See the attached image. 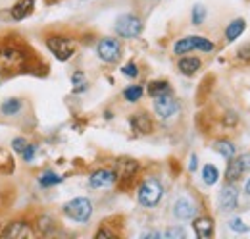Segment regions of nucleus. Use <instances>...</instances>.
<instances>
[{
  "label": "nucleus",
  "mask_w": 250,
  "mask_h": 239,
  "mask_svg": "<svg viewBox=\"0 0 250 239\" xmlns=\"http://www.w3.org/2000/svg\"><path fill=\"white\" fill-rule=\"evenodd\" d=\"M25 52L16 47H2L0 48V72L2 73H16L25 66Z\"/></svg>",
  "instance_id": "1"
},
{
  "label": "nucleus",
  "mask_w": 250,
  "mask_h": 239,
  "mask_svg": "<svg viewBox=\"0 0 250 239\" xmlns=\"http://www.w3.org/2000/svg\"><path fill=\"white\" fill-rule=\"evenodd\" d=\"M162 195H164L162 183L158 179H152V178L143 181V185L139 187V193H137L139 203L143 207H156L158 203H160V199H162Z\"/></svg>",
  "instance_id": "2"
},
{
  "label": "nucleus",
  "mask_w": 250,
  "mask_h": 239,
  "mask_svg": "<svg viewBox=\"0 0 250 239\" xmlns=\"http://www.w3.org/2000/svg\"><path fill=\"white\" fill-rule=\"evenodd\" d=\"M65 216H69L71 220L75 222H89V218L93 216V203L85 197H77L73 201H69L65 207H63Z\"/></svg>",
  "instance_id": "3"
},
{
  "label": "nucleus",
  "mask_w": 250,
  "mask_h": 239,
  "mask_svg": "<svg viewBox=\"0 0 250 239\" xmlns=\"http://www.w3.org/2000/svg\"><path fill=\"white\" fill-rule=\"evenodd\" d=\"M175 54H187L190 50H202V52H210L214 50V43H210L208 39L204 37H198V35H192V37H185V39H179L173 47Z\"/></svg>",
  "instance_id": "4"
},
{
  "label": "nucleus",
  "mask_w": 250,
  "mask_h": 239,
  "mask_svg": "<svg viewBox=\"0 0 250 239\" xmlns=\"http://www.w3.org/2000/svg\"><path fill=\"white\" fill-rule=\"evenodd\" d=\"M141 31H143V22H141V18H137L133 14H124L116 20V33L120 37L133 39V37H139Z\"/></svg>",
  "instance_id": "5"
},
{
  "label": "nucleus",
  "mask_w": 250,
  "mask_h": 239,
  "mask_svg": "<svg viewBox=\"0 0 250 239\" xmlns=\"http://www.w3.org/2000/svg\"><path fill=\"white\" fill-rule=\"evenodd\" d=\"M46 47H48V50L60 60V62L69 60L73 56V50H75V45H73L71 39H67V37H58V35H56V37H48V39H46Z\"/></svg>",
  "instance_id": "6"
},
{
  "label": "nucleus",
  "mask_w": 250,
  "mask_h": 239,
  "mask_svg": "<svg viewBox=\"0 0 250 239\" xmlns=\"http://www.w3.org/2000/svg\"><path fill=\"white\" fill-rule=\"evenodd\" d=\"M96 54L98 58L106 64H114L116 60L120 58L122 54V47H120V41L118 39H102L96 47Z\"/></svg>",
  "instance_id": "7"
},
{
  "label": "nucleus",
  "mask_w": 250,
  "mask_h": 239,
  "mask_svg": "<svg viewBox=\"0 0 250 239\" xmlns=\"http://www.w3.org/2000/svg\"><path fill=\"white\" fill-rule=\"evenodd\" d=\"M177 100L169 95V93H166V95H160V96H154V110H156V114L160 118L167 120L171 118L175 112H177Z\"/></svg>",
  "instance_id": "8"
},
{
  "label": "nucleus",
  "mask_w": 250,
  "mask_h": 239,
  "mask_svg": "<svg viewBox=\"0 0 250 239\" xmlns=\"http://www.w3.org/2000/svg\"><path fill=\"white\" fill-rule=\"evenodd\" d=\"M219 209L221 210H235L239 205V189L233 183H227L219 191Z\"/></svg>",
  "instance_id": "9"
},
{
  "label": "nucleus",
  "mask_w": 250,
  "mask_h": 239,
  "mask_svg": "<svg viewBox=\"0 0 250 239\" xmlns=\"http://www.w3.org/2000/svg\"><path fill=\"white\" fill-rule=\"evenodd\" d=\"M173 214H175L177 220H190V218H194V214H196V207H194V203H192L190 199L181 197V199L175 201Z\"/></svg>",
  "instance_id": "10"
},
{
  "label": "nucleus",
  "mask_w": 250,
  "mask_h": 239,
  "mask_svg": "<svg viewBox=\"0 0 250 239\" xmlns=\"http://www.w3.org/2000/svg\"><path fill=\"white\" fill-rule=\"evenodd\" d=\"M0 236L8 239H23L31 236V230H29V226L25 222H12L10 226H6L0 232Z\"/></svg>",
  "instance_id": "11"
},
{
  "label": "nucleus",
  "mask_w": 250,
  "mask_h": 239,
  "mask_svg": "<svg viewBox=\"0 0 250 239\" xmlns=\"http://www.w3.org/2000/svg\"><path fill=\"white\" fill-rule=\"evenodd\" d=\"M192 228H194V234L200 239H208L214 236V220L208 218V216H200L192 222Z\"/></svg>",
  "instance_id": "12"
},
{
  "label": "nucleus",
  "mask_w": 250,
  "mask_h": 239,
  "mask_svg": "<svg viewBox=\"0 0 250 239\" xmlns=\"http://www.w3.org/2000/svg\"><path fill=\"white\" fill-rule=\"evenodd\" d=\"M139 170V164L131 158H120L116 162V178L118 179H129L135 176V172Z\"/></svg>",
  "instance_id": "13"
},
{
  "label": "nucleus",
  "mask_w": 250,
  "mask_h": 239,
  "mask_svg": "<svg viewBox=\"0 0 250 239\" xmlns=\"http://www.w3.org/2000/svg\"><path fill=\"white\" fill-rule=\"evenodd\" d=\"M116 172H112V170H96L91 174V179H89V183H91V187H110L114 181H116Z\"/></svg>",
  "instance_id": "14"
},
{
  "label": "nucleus",
  "mask_w": 250,
  "mask_h": 239,
  "mask_svg": "<svg viewBox=\"0 0 250 239\" xmlns=\"http://www.w3.org/2000/svg\"><path fill=\"white\" fill-rule=\"evenodd\" d=\"M33 8H35V0H18V2L12 6L10 14H12V18H14L16 22H20V20H25L27 16H31Z\"/></svg>",
  "instance_id": "15"
},
{
  "label": "nucleus",
  "mask_w": 250,
  "mask_h": 239,
  "mask_svg": "<svg viewBox=\"0 0 250 239\" xmlns=\"http://www.w3.org/2000/svg\"><path fill=\"white\" fill-rule=\"evenodd\" d=\"M131 125L139 133H150L152 131V121H150V118L146 114H135V116H131Z\"/></svg>",
  "instance_id": "16"
},
{
  "label": "nucleus",
  "mask_w": 250,
  "mask_h": 239,
  "mask_svg": "<svg viewBox=\"0 0 250 239\" xmlns=\"http://www.w3.org/2000/svg\"><path fill=\"white\" fill-rule=\"evenodd\" d=\"M245 27H247V22L245 20H235V22H231L229 25H227V29H225V39L229 41V43H233L235 39H239L241 37V33L245 31Z\"/></svg>",
  "instance_id": "17"
},
{
  "label": "nucleus",
  "mask_w": 250,
  "mask_h": 239,
  "mask_svg": "<svg viewBox=\"0 0 250 239\" xmlns=\"http://www.w3.org/2000/svg\"><path fill=\"white\" fill-rule=\"evenodd\" d=\"M200 70V60L198 58H181L179 60V72L183 75H192Z\"/></svg>",
  "instance_id": "18"
},
{
  "label": "nucleus",
  "mask_w": 250,
  "mask_h": 239,
  "mask_svg": "<svg viewBox=\"0 0 250 239\" xmlns=\"http://www.w3.org/2000/svg\"><path fill=\"white\" fill-rule=\"evenodd\" d=\"M241 176H243V168H241L239 158H229V166H227V172H225L227 181H237Z\"/></svg>",
  "instance_id": "19"
},
{
  "label": "nucleus",
  "mask_w": 250,
  "mask_h": 239,
  "mask_svg": "<svg viewBox=\"0 0 250 239\" xmlns=\"http://www.w3.org/2000/svg\"><path fill=\"white\" fill-rule=\"evenodd\" d=\"M202 179H204L206 185H214V183H218V179H219L218 168H216L214 164H206V166L202 168Z\"/></svg>",
  "instance_id": "20"
},
{
  "label": "nucleus",
  "mask_w": 250,
  "mask_h": 239,
  "mask_svg": "<svg viewBox=\"0 0 250 239\" xmlns=\"http://www.w3.org/2000/svg\"><path fill=\"white\" fill-rule=\"evenodd\" d=\"M214 149L218 150L223 158H227V160L235 156V145L229 143V141H216V143H214Z\"/></svg>",
  "instance_id": "21"
},
{
  "label": "nucleus",
  "mask_w": 250,
  "mask_h": 239,
  "mask_svg": "<svg viewBox=\"0 0 250 239\" xmlns=\"http://www.w3.org/2000/svg\"><path fill=\"white\" fill-rule=\"evenodd\" d=\"M62 176H58V174H54V172H44L41 178H39V185L41 187H52V185H58V183H62Z\"/></svg>",
  "instance_id": "22"
},
{
  "label": "nucleus",
  "mask_w": 250,
  "mask_h": 239,
  "mask_svg": "<svg viewBox=\"0 0 250 239\" xmlns=\"http://www.w3.org/2000/svg\"><path fill=\"white\" fill-rule=\"evenodd\" d=\"M2 114H6V116H14V114H18L20 110H21V100H18V98H10V100H6L4 104H2Z\"/></svg>",
  "instance_id": "23"
},
{
  "label": "nucleus",
  "mask_w": 250,
  "mask_h": 239,
  "mask_svg": "<svg viewBox=\"0 0 250 239\" xmlns=\"http://www.w3.org/2000/svg\"><path fill=\"white\" fill-rule=\"evenodd\" d=\"M148 93H150V96L166 95V93H169V83L167 81H152L148 85Z\"/></svg>",
  "instance_id": "24"
},
{
  "label": "nucleus",
  "mask_w": 250,
  "mask_h": 239,
  "mask_svg": "<svg viewBox=\"0 0 250 239\" xmlns=\"http://www.w3.org/2000/svg\"><path fill=\"white\" fill-rule=\"evenodd\" d=\"M143 87L141 85H131V87H127V89L124 91V96L125 100H129V102H137L141 96H143Z\"/></svg>",
  "instance_id": "25"
},
{
  "label": "nucleus",
  "mask_w": 250,
  "mask_h": 239,
  "mask_svg": "<svg viewBox=\"0 0 250 239\" xmlns=\"http://www.w3.org/2000/svg\"><path fill=\"white\" fill-rule=\"evenodd\" d=\"M71 83H73V91L75 93H81V91L87 89V79H85V73L83 72H75L71 75Z\"/></svg>",
  "instance_id": "26"
},
{
  "label": "nucleus",
  "mask_w": 250,
  "mask_h": 239,
  "mask_svg": "<svg viewBox=\"0 0 250 239\" xmlns=\"http://www.w3.org/2000/svg\"><path fill=\"white\" fill-rule=\"evenodd\" d=\"M204 18H206V10L200 4H196L192 8V24L194 25H200V24H204Z\"/></svg>",
  "instance_id": "27"
},
{
  "label": "nucleus",
  "mask_w": 250,
  "mask_h": 239,
  "mask_svg": "<svg viewBox=\"0 0 250 239\" xmlns=\"http://www.w3.org/2000/svg\"><path fill=\"white\" fill-rule=\"evenodd\" d=\"M164 238L167 239H185V230L183 228H169L164 232Z\"/></svg>",
  "instance_id": "28"
},
{
  "label": "nucleus",
  "mask_w": 250,
  "mask_h": 239,
  "mask_svg": "<svg viewBox=\"0 0 250 239\" xmlns=\"http://www.w3.org/2000/svg\"><path fill=\"white\" fill-rule=\"evenodd\" d=\"M122 73L127 75V77H137L139 75V70H137V66L133 62H129V64H125L124 68H122Z\"/></svg>",
  "instance_id": "29"
},
{
  "label": "nucleus",
  "mask_w": 250,
  "mask_h": 239,
  "mask_svg": "<svg viewBox=\"0 0 250 239\" xmlns=\"http://www.w3.org/2000/svg\"><path fill=\"white\" fill-rule=\"evenodd\" d=\"M229 228L233 230V232H239V234H245L249 228L243 224V220H239V218H235V220H231L229 222Z\"/></svg>",
  "instance_id": "30"
},
{
  "label": "nucleus",
  "mask_w": 250,
  "mask_h": 239,
  "mask_svg": "<svg viewBox=\"0 0 250 239\" xmlns=\"http://www.w3.org/2000/svg\"><path fill=\"white\" fill-rule=\"evenodd\" d=\"M12 147H14L16 152H20V154H21V152L25 150V147H27V141H25L23 137H16V139L12 141Z\"/></svg>",
  "instance_id": "31"
},
{
  "label": "nucleus",
  "mask_w": 250,
  "mask_h": 239,
  "mask_svg": "<svg viewBox=\"0 0 250 239\" xmlns=\"http://www.w3.org/2000/svg\"><path fill=\"white\" fill-rule=\"evenodd\" d=\"M35 150H37L35 145H27V147H25V150L21 152V156H23V160H25V162H31L33 156H35Z\"/></svg>",
  "instance_id": "32"
},
{
  "label": "nucleus",
  "mask_w": 250,
  "mask_h": 239,
  "mask_svg": "<svg viewBox=\"0 0 250 239\" xmlns=\"http://www.w3.org/2000/svg\"><path fill=\"white\" fill-rule=\"evenodd\" d=\"M239 162H241L243 172H249V170H250V152L243 154V156H239Z\"/></svg>",
  "instance_id": "33"
},
{
  "label": "nucleus",
  "mask_w": 250,
  "mask_h": 239,
  "mask_svg": "<svg viewBox=\"0 0 250 239\" xmlns=\"http://www.w3.org/2000/svg\"><path fill=\"white\" fill-rule=\"evenodd\" d=\"M100 238H114V234H112L110 230H98V232H96V239H100Z\"/></svg>",
  "instance_id": "34"
},
{
  "label": "nucleus",
  "mask_w": 250,
  "mask_h": 239,
  "mask_svg": "<svg viewBox=\"0 0 250 239\" xmlns=\"http://www.w3.org/2000/svg\"><path fill=\"white\" fill-rule=\"evenodd\" d=\"M188 170H190V172H194V170H196V154H192V156H190V164H188Z\"/></svg>",
  "instance_id": "35"
},
{
  "label": "nucleus",
  "mask_w": 250,
  "mask_h": 239,
  "mask_svg": "<svg viewBox=\"0 0 250 239\" xmlns=\"http://www.w3.org/2000/svg\"><path fill=\"white\" fill-rule=\"evenodd\" d=\"M247 193H249V195H250V179H249V181H247Z\"/></svg>",
  "instance_id": "36"
},
{
  "label": "nucleus",
  "mask_w": 250,
  "mask_h": 239,
  "mask_svg": "<svg viewBox=\"0 0 250 239\" xmlns=\"http://www.w3.org/2000/svg\"><path fill=\"white\" fill-rule=\"evenodd\" d=\"M48 2H50V0H48Z\"/></svg>",
  "instance_id": "37"
}]
</instances>
